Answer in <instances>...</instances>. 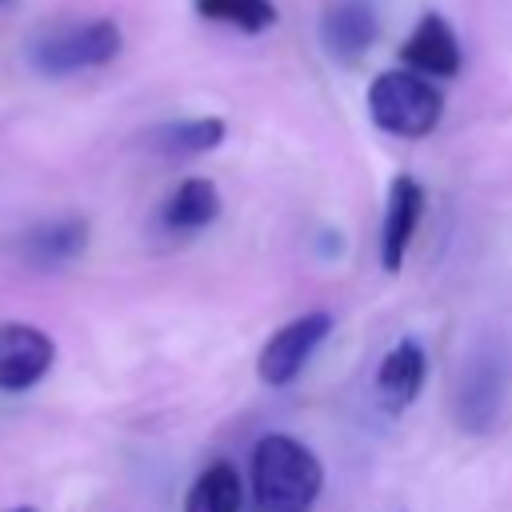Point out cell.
<instances>
[{"mask_svg":"<svg viewBox=\"0 0 512 512\" xmlns=\"http://www.w3.org/2000/svg\"><path fill=\"white\" fill-rule=\"evenodd\" d=\"M220 216V192L212 180L204 176H188L176 184V192L164 200L160 208V224L168 232H200L208 224H216Z\"/></svg>","mask_w":512,"mask_h":512,"instance_id":"8fae6325","label":"cell"},{"mask_svg":"<svg viewBox=\"0 0 512 512\" xmlns=\"http://www.w3.org/2000/svg\"><path fill=\"white\" fill-rule=\"evenodd\" d=\"M16 512H36V508H16Z\"/></svg>","mask_w":512,"mask_h":512,"instance_id":"e0dca14e","label":"cell"},{"mask_svg":"<svg viewBox=\"0 0 512 512\" xmlns=\"http://www.w3.org/2000/svg\"><path fill=\"white\" fill-rule=\"evenodd\" d=\"M124 48V32L112 16H88V20H56V24H44L24 56L28 64L40 72V76H80V72H92V68H104L120 56Z\"/></svg>","mask_w":512,"mask_h":512,"instance_id":"7a4b0ae2","label":"cell"},{"mask_svg":"<svg viewBox=\"0 0 512 512\" xmlns=\"http://www.w3.org/2000/svg\"><path fill=\"white\" fill-rule=\"evenodd\" d=\"M424 348L416 340H400L388 348V356L380 360V372H376V400L384 412L400 416L416 396H420V384H424Z\"/></svg>","mask_w":512,"mask_h":512,"instance_id":"30bf717a","label":"cell"},{"mask_svg":"<svg viewBox=\"0 0 512 512\" xmlns=\"http://www.w3.org/2000/svg\"><path fill=\"white\" fill-rule=\"evenodd\" d=\"M196 16L200 20H212V24H224V28H236V32H268L276 24V4L272 0H192Z\"/></svg>","mask_w":512,"mask_h":512,"instance_id":"9a60e30c","label":"cell"},{"mask_svg":"<svg viewBox=\"0 0 512 512\" xmlns=\"http://www.w3.org/2000/svg\"><path fill=\"white\" fill-rule=\"evenodd\" d=\"M400 60L404 68H416L432 80H452L464 64L460 56V40L452 32V24L440 12H424L416 20V28L408 32V40L400 44Z\"/></svg>","mask_w":512,"mask_h":512,"instance_id":"52a82bcc","label":"cell"},{"mask_svg":"<svg viewBox=\"0 0 512 512\" xmlns=\"http://www.w3.org/2000/svg\"><path fill=\"white\" fill-rule=\"evenodd\" d=\"M424 216V188L416 176L400 172L388 184V204H384V228H380V264L384 272H400L408 244L416 236V224Z\"/></svg>","mask_w":512,"mask_h":512,"instance_id":"ba28073f","label":"cell"},{"mask_svg":"<svg viewBox=\"0 0 512 512\" xmlns=\"http://www.w3.org/2000/svg\"><path fill=\"white\" fill-rule=\"evenodd\" d=\"M240 504H244V484L228 460L208 464L184 496V512H240Z\"/></svg>","mask_w":512,"mask_h":512,"instance_id":"5bb4252c","label":"cell"},{"mask_svg":"<svg viewBox=\"0 0 512 512\" xmlns=\"http://www.w3.org/2000/svg\"><path fill=\"white\" fill-rule=\"evenodd\" d=\"M332 332V316L328 312H304L296 320H288L280 332L268 336V344L260 348L256 372L264 384L284 388L300 376V368L312 360V352L324 344V336Z\"/></svg>","mask_w":512,"mask_h":512,"instance_id":"5b68a950","label":"cell"},{"mask_svg":"<svg viewBox=\"0 0 512 512\" xmlns=\"http://www.w3.org/2000/svg\"><path fill=\"white\" fill-rule=\"evenodd\" d=\"M512 388V356L496 336L472 344L460 360L456 376V424L464 432H492L504 416V400Z\"/></svg>","mask_w":512,"mask_h":512,"instance_id":"277c9868","label":"cell"},{"mask_svg":"<svg viewBox=\"0 0 512 512\" xmlns=\"http://www.w3.org/2000/svg\"><path fill=\"white\" fill-rule=\"evenodd\" d=\"M56 360V344L48 332L32 324H0V392L32 388Z\"/></svg>","mask_w":512,"mask_h":512,"instance_id":"8992f818","label":"cell"},{"mask_svg":"<svg viewBox=\"0 0 512 512\" xmlns=\"http://www.w3.org/2000/svg\"><path fill=\"white\" fill-rule=\"evenodd\" d=\"M368 116L380 132L420 140L444 116V92L416 68H388L368 84Z\"/></svg>","mask_w":512,"mask_h":512,"instance_id":"3957f363","label":"cell"},{"mask_svg":"<svg viewBox=\"0 0 512 512\" xmlns=\"http://www.w3.org/2000/svg\"><path fill=\"white\" fill-rule=\"evenodd\" d=\"M324 484V468L296 436L272 432L252 448V496L256 512H312Z\"/></svg>","mask_w":512,"mask_h":512,"instance_id":"6da1fadb","label":"cell"},{"mask_svg":"<svg viewBox=\"0 0 512 512\" xmlns=\"http://www.w3.org/2000/svg\"><path fill=\"white\" fill-rule=\"evenodd\" d=\"M8 4H12V0H0V8H8Z\"/></svg>","mask_w":512,"mask_h":512,"instance_id":"2e32d148","label":"cell"},{"mask_svg":"<svg viewBox=\"0 0 512 512\" xmlns=\"http://www.w3.org/2000/svg\"><path fill=\"white\" fill-rule=\"evenodd\" d=\"M224 120L220 116H192V120H172V124H156L148 132V148L168 156V160H184V156H204L212 148H220L224 140Z\"/></svg>","mask_w":512,"mask_h":512,"instance_id":"7c38bea8","label":"cell"},{"mask_svg":"<svg viewBox=\"0 0 512 512\" xmlns=\"http://www.w3.org/2000/svg\"><path fill=\"white\" fill-rule=\"evenodd\" d=\"M380 36V16L368 0H336L324 20H320V44L328 48V56L352 64L360 60Z\"/></svg>","mask_w":512,"mask_h":512,"instance_id":"9c48e42d","label":"cell"},{"mask_svg":"<svg viewBox=\"0 0 512 512\" xmlns=\"http://www.w3.org/2000/svg\"><path fill=\"white\" fill-rule=\"evenodd\" d=\"M88 244V224L68 216V220H48V224H36L24 232L20 240V252L24 260L40 264V268H56V264H68L84 252Z\"/></svg>","mask_w":512,"mask_h":512,"instance_id":"4fadbf2b","label":"cell"}]
</instances>
